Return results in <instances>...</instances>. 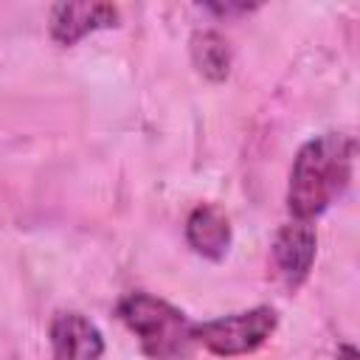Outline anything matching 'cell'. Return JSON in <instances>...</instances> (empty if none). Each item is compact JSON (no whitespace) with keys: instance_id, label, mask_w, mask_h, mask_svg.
<instances>
[{"instance_id":"5b68a950","label":"cell","mask_w":360,"mask_h":360,"mask_svg":"<svg viewBox=\"0 0 360 360\" xmlns=\"http://www.w3.org/2000/svg\"><path fill=\"white\" fill-rule=\"evenodd\" d=\"M53 360H101L104 338L98 326L82 312H56L48 326Z\"/></svg>"},{"instance_id":"277c9868","label":"cell","mask_w":360,"mask_h":360,"mask_svg":"<svg viewBox=\"0 0 360 360\" xmlns=\"http://www.w3.org/2000/svg\"><path fill=\"white\" fill-rule=\"evenodd\" d=\"M315 253H318V233L309 222L292 219L278 228L273 239V264L290 290H298L307 281Z\"/></svg>"},{"instance_id":"ba28073f","label":"cell","mask_w":360,"mask_h":360,"mask_svg":"<svg viewBox=\"0 0 360 360\" xmlns=\"http://www.w3.org/2000/svg\"><path fill=\"white\" fill-rule=\"evenodd\" d=\"M194 68L208 82H225L231 73V45L219 31H197L188 42Z\"/></svg>"},{"instance_id":"7a4b0ae2","label":"cell","mask_w":360,"mask_h":360,"mask_svg":"<svg viewBox=\"0 0 360 360\" xmlns=\"http://www.w3.org/2000/svg\"><path fill=\"white\" fill-rule=\"evenodd\" d=\"M115 315L138 338L141 352L149 360H191L194 354V321L174 304L152 292H127Z\"/></svg>"},{"instance_id":"3957f363","label":"cell","mask_w":360,"mask_h":360,"mask_svg":"<svg viewBox=\"0 0 360 360\" xmlns=\"http://www.w3.org/2000/svg\"><path fill=\"white\" fill-rule=\"evenodd\" d=\"M276 323L278 315L273 307H253L245 312L194 323V340L219 357L248 354L256 352L276 332Z\"/></svg>"},{"instance_id":"30bf717a","label":"cell","mask_w":360,"mask_h":360,"mask_svg":"<svg viewBox=\"0 0 360 360\" xmlns=\"http://www.w3.org/2000/svg\"><path fill=\"white\" fill-rule=\"evenodd\" d=\"M338 360H357V349L352 343H340L338 349Z\"/></svg>"},{"instance_id":"9c48e42d","label":"cell","mask_w":360,"mask_h":360,"mask_svg":"<svg viewBox=\"0 0 360 360\" xmlns=\"http://www.w3.org/2000/svg\"><path fill=\"white\" fill-rule=\"evenodd\" d=\"M205 8L217 11V14H239V11H253L256 6H248V3H208Z\"/></svg>"},{"instance_id":"52a82bcc","label":"cell","mask_w":360,"mask_h":360,"mask_svg":"<svg viewBox=\"0 0 360 360\" xmlns=\"http://www.w3.org/2000/svg\"><path fill=\"white\" fill-rule=\"evenodd\" d=\"M231 222L217 205H197L188 219H186V242L188 248L208 259V262H222L228 248H231Z\"/></svg>"},{"instance_id":"6da1fadb","label":"cell","mask_w":360,"mask_h":360,"mask_svg":"<svg viewBox=\"0 0 360 360\" xmlns=\"http://www.w3.org/2000/svg\"><path fill=\"white\" fill-rule=\"evenodd\" d=\"M357 141L346 132H323L307 141L290 169L287 208L295 219L321 217L352 183Z\"/></svg>"},{"instance_id":"8992f818","label":"cell","mask_w":360,"mask_h":360,"mask_svg":"<svg viewBox=\"0 0 360 360\" xmlns=\"http://www.w3.org/2000/svg\"><path fill=\"white\" fill-rule=\"evenodd\" d=\"M118 25L112 3H56L51 8V37L59 45H76L93 31Z\"/></svg>"}]
</instances>
